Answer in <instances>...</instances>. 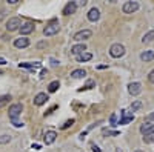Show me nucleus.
<instances>
[{
    "instance_id": "obj_1",
    "label": "nucleus",
    "mask_w": 154,
    "mask_h": 152,
    "mask_svg": "<svg viewBox=\"0 0 154 152\" xmlns=\"http://www.w3.org/2000/svg\"><path fill=\"white\" fill-rule=\"evenodd\" d=\"M22 111H23V106H22L20 103H14V105L9 106L8 115H9V120L12 121V124H14L16 128H22V126H23V123L19 121V117H20Z\"/></svg>"
},
{
    "instance_id": "obj_2",
    "label": "nucleus",
    "mask_w": 154,
    "mask_h": 152,
    "mask_svg": "<svg viewBox=\"0 0 154 152\" xmlns=\"http://www.w3.org/2000/svg\"><path fill=\"white\" fill-rule=\"evenodd\" d=\"M109 55L114 57V58H120L125 55V46L120 45V43H114L111 48H109Z\"/></svg>"
},
{
    "instance_id": "obj_3",
    "label": "nucleus",
    "mask_w": 154,
    "mask_h": 152,
    "mask_svg": "<svg viewBox=\"0 0 154 152\" xmlns=\"http://www.w3.org/2000/svg\"><path fill=\"white\" fill-rule=\"evenodd\" d=\"M59 31H60V25H59L56 20H51V23L45 26L43 34H45L46 37H49V35H54V34H57Z\"/></svg>"
},
{
    "instance_id": "obj_4",
    "label": "nucleus",
    "mask_w": 154,
    "mask_h": 152,
    "mask_svg": "<svg viewBox=\"0 0 154 152\" xmlns=\"http://www.w3.org/2000/svg\"><path fill=\"white\" fill-rule=\"evenodd\" d=\"M20 28H22V20H20L19 17H11V19L6 22V29H8L9 32L17 31V29H20Z\"/></svg>"
},
{
    "instance_id": "obj_5",
    "label": "nucleus",
    "mask_w": 154,
    "mask_h": 152,
    "mask_svg": "<svg viewBox=\"0 0 154 152\" xmlns=\"http://www.w3.org/2000/svg\"><path fill=\"white\" fill-rule=\"evenodd\" d=\"M91 35H93V31L91 29H82V31L74 34V40L75 42H83V40L91 39Z\"/></svg>"
},
{
    "instance_id": "obj_6",
    "label": "nucleus",
    "mask_w": 154,
    "mask_h": 152,
    "mask_svg": "<svg viewBox=\"0 0 154 152\" xmlns=\"http://www.w3.org/2000/svg\"><path fill=\"white\" fill-rule=\"evenodd\" d=\"M137 9H139L137 2H125L123 6H122V11L125 12V14H133V12H136Z\"/></svg>"
},
{
    "instance_id": "obj_7",
    "label": "nucleus",
    "mask_w": 154,
    "mask_h": 152,
    "mask_svg": "<svg viewBox=\"0 0 154 152\" xmlns=\"http://www.w3.org/2000/svg\"><path fill=\"white\" fill-rule=\"evenodd\" d=\"M128 92H130L131 95H139L140 92H142V85H140L139 82H133L128 85Z\"/></svg>"
},
{
    "instance_id": "obj_8",
    "label": "nucleus",
    "mask_w": 154,
    "mask_h": 152,
    "mask_svg": "<svg viewBox=\"0 0 154 152\" xmlns=\"http://www.w3.org/2000/svg\"><path fill=\"white\" fill-rule=\"evenodd\" d=\"M34 28H35V26H34V23L26 22V23H23V25H22V28H20L19 31H20L22 35H28V34H31V32L34 31Z\"/></svg>"
},
{
    "instance_id": "obj_9",
    "label": "nucleus",
    "mask_w": 154,
    "mask_h": 152,
    "mask_svg": "<svg viewBox=\"0 0 154 152\" xmlns=\"http://www.w3.org/2000/svg\"><path fill=\"white\" fill-rule=\"evenodd\" d=\"M140 132L143 134V137L148 135V134H152L154 132V124L149 123V121H145L143 124H140Z\"/></svg>"
},
{
    "instance_id": "obj_10",
    "label": "nucleus",
    "mask_w": 154,
    "mask_h": 152,
    "mask_svg": "<svg viewBox=\"0 0 154 152\" xmlns=\"http://www.w3.org/2000/svg\"><path fill=\"white\" fill-rule=\"evenodd\" d=\"M83 52H86V46H85V43H77V45H74V46L71 48V54H74L75 57H77V55H80V54H83Z\"/></svg>"
},
{
    "instance_id": "obj_11",
    "label": "nucleus",
    "mask_w": 154,
    "mask_h": 152,
    "mask_svg": "<svg viewBox=\"0 0 154 152\" xmlns=\"http://www.w3.org/2000/svg\"><path fill=\"white\" fill-rule=\"evenodd\" d=\"M75 11H77V3L75 2H68L65 5V8H63V14H65V16H71V14H74Z\"/></svg>"
},
{
    "instance_id": "obj_12",
    "label": "nucleus",
    "mask_w": 154,
    "mask_h": 152,
    "mask_svg": "<svg viewBox=\"0 0 154 152\" xmlns=\"http://www.w3.org/2000/svg\"><path fill=\"white\" fill-rule=\"evenodd\" d=\"M56 138H57V132L48 131V132L45 134V137H43V142H45V145H53V143L56 142Z\"/></svg>"
},
{
    "instance_id": "obj_13",
    "label": "nucleus",
    "mask_w": 154,
    "mask_h": 152,
    "mask_svg": "<svg viewBox=\"0 0 154 152\" xmlns=\"http://www.w3.org/2000/svg\"><path fill=\"white\" fill-rule=\"evenodd\" d=\"M100 19V11L97 8H91L88 11V20L89 22H97Z\"/></svg>"
},
{
    "instance_id": "obj_14",
    "label": "nucleus",
    "mask_w": 154,
    "mask_h": 152,
    "mask_svg": "<svg viewBox=\"0 0 154 152\" xmlns=\"http://www.w3.org/2000/svg\"><path fill=\"white\" fill-rule=\"evenodd\" d=\"M46 100H48V95H46L45 92H40V94H37V95L34 97V105H35V106H42V105L46 103Z\"/></svg>"
},
{
    "instance_id": "obj_15",
    "label": "nucleus",
    "mask_w": 154,
    "mask_h": 152,
    "mask_svg": "<svg viewBox=\"0 0 154 152\" xmlns=\"http://www.w3.org/2000/svg\"><path fill=\"white\" fill-rule=\"evenodd\" d=\"M134 120V115L133 114H130L128 111H122V118H120V121H119V124H126V123H130V121H133Z\"/></svg>"
},
{
    "instance_id": "obj_16",
    "label": "nucleus",
    "mask_w": 154,
    "mask_h": 152,
    "mask_svg": "<svg viewBox=\"0 0 154 152\" xmlns=\"http://www.w3.org/2000/svg\"><path fill=\"white\" fill-rule=\"evenodd\" d=\"M14 46H16V48H28V46H29V39H26V37L16 39V40H14Z\"/></svg>"
},
{
    "instance_id": "obj_17",
    "label": "nucleus",
    "mask_w": 154,
    "mask_h": 152,
    "mask_svg": "<svg viewBox=\"0 0 154 152\" xmlns=\"http://www.w3.org/2000/svg\"><path fill=\"white\" fill-rule=\"evenodd\" d=\"M152 58H154V51L152 49H146L140 54V60L142 61H151Z\"/></svg>"
},
{
    "instance_id": "obj_18",
    "label": "nucleus",
    "mask_w": 154,
    "mask_h": 152,
    "mask_svg": "<svg viewBox=\"0 0 154 152\" xmlns=\"http://www.w3.org/2000/svg\"><path fill=\"white\" fill-rule=\"evenodd\" d=\"M91 58H93V54H91V52H83V54H80V55H77V61H79V63L89 61Z\"/></svg>"
},
{
    "instance_id": "obj_19",
    "label": "nucleus",
    "mask_w": 154,
    "mask_h": 152,
    "mask_svg": "<svg viewBox=\"0 0 154 152\" xmlns=\"http://www.w3.org/2000/svg\"><path fill=\"white\" fill-rule=\"evenodd\" d=\"M85 75H86L85 69H74V71L71 72V77H72V79H83Z\"/></svg>"
},
{
    "instance_id": "obj_20",
    "label": "nucleus",
    "mask_w": 154,
    "mask_h": 152,
    "mask_svg": "<svg viewBox=\"0 0 154 152\" xmlns=\"http://www.w3.org/2000/svg\"><path fill=\"white\" fill-rule=\"evenodd\" d=\"M19 66L20 68H28V69H35V68H40L42 65L38 61H35V63H20Z\"/></svg>"
},
{
    "instance_id": "obj_21",
    "label": "nucleus",
    "mask_w": 154,
    "mask_h": 152,
    "mask_svg": "<svg viewBox=\"0 0 154 152\" xmlns=\"http://www.w3.org/2000/svg\"><path fill=\"white\" fill-rule=\"evenodd\" d=\"M142 42H143V43H151V42H154V31H149V32H146V34L143 35Z\"/></svg>"
},
{
    "instance_id": "obj_22",
    "label": "nucleus",
    "mask_w": 154,
    "mask_h": 152,
    "mask_svg": "<svg viewBox=\"0 0 154 152\" xmlns=\"http://www.w3.org/2000/svg\"><path fill=\"white\" fill-rule=\"evenodd\" d=\"M60 88V83H59V80H54V82H51L49 83V86H48V91L49 92H56L57 89Z\"/></svg>"
},
{
    "instance_id": "obj_23",
    "label": "nucleus",
    "mask_w": 154,
    "mask_h": 152,
    "mask_svg": "<svg viewBox=\"0 0 154 152\" xmlns=\"http://www.w3.org/2000/svg\"><path fill=\"white\" fill-rule=\"evenodd\" d=\"M140 108H142V101L136 100L134 103H131V111H133V112H136V111H137V109H140Z\"/></svg>"
},
{
    "instance_id": "obj_24",
    "label": "nucleus",
    "mask_w": 154,
    "mask_h": 152,
    "mask_svg": "<svg viewBox=\"0 0 154 152\" xmlns=\"http://www.w3.org/2000/svg\"><path fill=\"white\" fill-rule=\"evenodd\" d=\"M9 100H11V97H9V95H3V97H0V108H3Z\"/></svg>"
},
{
    "instance_id": "obj_25",
    "label": "nucleus",
    "mask_w": 154,
    "mask_h": 152,
    "mask_svg": "<svg viewBox=\"0 0 154 152\" xmlns=\"http://www.w3.org/2000/svg\"><path fill=\"white\" fill-rule=\"evenodd\" d=\"M11 142V137L9 135H0V145H6Z\"/></svg>"
},
{
    "instance_id": "obj_26",
    "label": "nucleus",
    "mask_w": 154,
    "mask_h": 152,
    "mask_svg": "<svg viewBox=\"0 0 154 152\" xmlns=\"http://www.w3.org/2000/svg\"><path fill=\"white\" fill-rule=\"evenodd\" d=\"M143 142H145V143H154V132L145 135V137H143Z\"/></svg>"
},
{
    "instance_id": "obj_27",
    "label": "nucleus",
    "mask_w": 154,
    "mask_h": 152,
    "mask_svg": "<svg viewBox=\"0 0 154 152\" xmlns=\"http://www.w3.org/2000/svg\"><path fill=\"white\" fill-rule=\"evenodd\" d=\"M72 124H74V118H71V120H66L65 123L62 124V129H68L69 126H72Z\"/></svg>"
},
{
    "instance_id": "obj_28",
    "label": "nucleus",
    "mask_w": 154,
    "mask_h": 152,
    "mask_svg": "<svg viewBox=\"0 0 154 152\" xmlns=\"http://www.w3.org/2000/svg\"><path fill=\"white\" fill-rule=\"evenodd\" d=\"M109 123H111V126L119 124V123H117V115H116V114H111V117H109Z\"/></svg>"
},
{
    "instance_id": "obj_29",
    "label": "nucleus",
    "mask_w": 154,
    "mask_h": 152,
    "mask_svg": "<svg viewBox=\"0 0 154 152\" xmlns=\"http://www.w3.org/2000/svg\"><path fill=\"white\" fill-rule=\"evenodd\" d=\"M93 86H94V82H93V80H89V82H88V83H86V85H85V86L82 88L80 91H86V89H91Z\"/></svg>"
},
{
    "instance_id": "obj_30",
    "label": "nucleus",
    "mask_w": 154,
    "mask_h": 152,
    "mask_svg": "<svg viewBox=\"0 0 154 152\" xmlns=\"http://www.w3.org/2000/svg\"><path fill=\"white\" fill-rule=\"evenodd\" d=\"M103 135H119V132L117 131H108V129H103Z\"/></svg>"
},
{
    "instance_id": "obj_31",
    "label": "nucleus",
    "mask_w": 154,
    "mask_h": 152,
    "mask_svg": "<svg viewBox=\"0 0 154 152\" xmlns=\"http://www.w3.org/2000/svg\"><path fill=\"white\" fill-rule=\"evenodd\" d=\"M148 80H149L151 83H154V69H152V71L148 74Z\"/></svg>"
},
{
    "instance_id": "obj_32",
    "label": "nucleus",
    "mask_w": 154,
    "mask_h": 152,
    "mask_svg": "<svg viewBox=\"0 0 154 152\" xmlns=\"http://www.w3.org/2000/svg\"><path fill=\"white\" fill-rule=\"evenodd\" d=\"M51 65H53V66H57V65H59V61H57L56 58H51Z\"/></svg>"
},
{
    "instance_id": "obj_33",
    "label": "nucleus",
    "mask_w": 154,
    "mask_h": 152,
    "mask_svg": "<svg viewBox=\"0 0 154 152\" xmlns=\"http://www.w3.org/2000/svg\"><path fill=\"white\" fill-rule=\"evenodd\" d=\"M146 120H148L149 123H151V120H154V112H152V114H149V115L146 117Z\"/></svg>"
},
{
    "instance_id": "obj_34",
    "label": "nucleus",
    "mask_w": 154,
    "mask_h": 152,
    "mask_svg": "<svg viewBox=\"0 0 154 152\" xmlns=\"http://www.w3.org/2000/svg\"><path fill=\"white\" fill-rule=\"evenodd\" d=\"M46 74H48V71H46V69H42V72H40V77H45Z\"/></svg>"
},
{
    "instance_id": "obj_35",
    "label": "nucleus",
    "mask_w": 154,
    "mask_h": 152,
    "mask_svg": "<svg viewBox=\"0 0 154 152\" xmlns=\"http://www.w3.org/2000/svg\"><path fill=\"white\" fill-rule=\"evenodd\" d=\"M91 148H93V151H94V152H100V149H99V148H97L96 145H93Z\"/></svg>"
},
{
    "instance_id": "obj_36",
    "label": "nucleus",
    "mask_w": 154,
    "mask_h": 152,
    "mask_svg": "<svg viewBox=\"0 0 154 152\" xmlns=\"http://www.w3.org/2000/svg\"><path fill=\"white\" fill-rule=\"evenodd\" d=\"M3 17H5V11L2 9V11H0V19H3Z\"/></svg>"
},
{
    "instance_id": "obj_37",
    "label": "nucleus",
    "mask_w": 154,
    "mask_h": 152,
    "mask_svg": "<svg viewBox=\"0 0 154 152\" xmlns=\"http://www.w3.org/2000/svg\"><path fill=\"white\" fill-rule=\"evenodd\" d=\"M5 63H6V60H5V58H2V57H0V65H5Z\"/></svg>"
},
{
    "instance_id": "obj_38",
    "label": "nucleus",
    "mask_w": 154,
    "mask_h": 152,
    "mask_svg": "<svg viewBox=\"0 0 154 152\" xmlns=\"http://www.w3.org/2000/svg\"><path fill=\"white\" fill-rule=\"evenodd\" d=\"M0 75H2V71H0Z\"/></svg>"
}]
</instances>
